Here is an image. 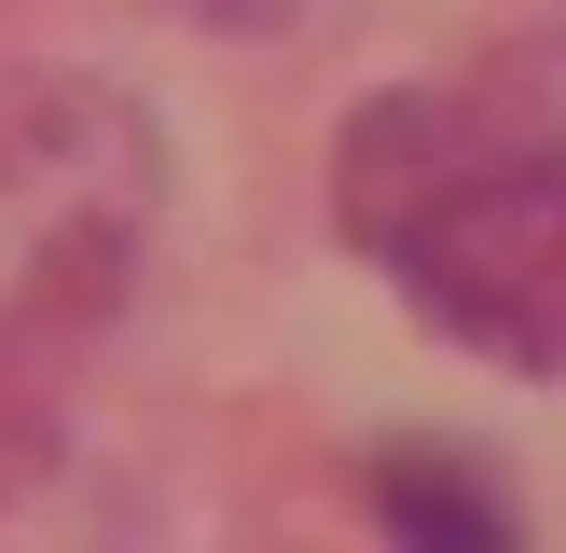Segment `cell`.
<instances>
[{
	"label": "cell",
	"mask_w": 566,
	"mask_h": 553,
	"mask_svg": "<svg viewBox=\"0 0 566 553\" xmlns=\"http://www.w3.org/2000/svg\"><path fill=\"white\" fill-rule=\"evenodd\" d=\"M180 14H193V28H235V42H263V28L304 14V0H180Z\"/></svg>",
	"instance_id": "3957f363"
},
{
	"label": "cell",
	"mask_w": 566,
	"mask_h": 553,
	"mask_svg": "<svg viewBox=\"0 0 566 553\" xmlns=\"http://www.w3.org/2000/svg\"><path fill=\"white\" fill-rule=\"evenodd\" d=\"M332 221L497 374H566V42L346 111Z\"/></svg>",
	"instance_id": "6da1fadb"
},
{
	"label": "cell",
	"mask_w": 566,
	"mask_h": 553,
	"mask_svg": "<svg viewBox=\"0 0 566 553\" xmlns=\"http://www.w3.org/2000/svg\"><path fill=\"white\" fill-rule=\"evenodd\" d=\"M374 512L401 540H442V553H497L512 540V498L470 470V442H387L374 457Z\"/></svg>",
	"instance_id": "7a4b0ae2"
}]
</instances>
